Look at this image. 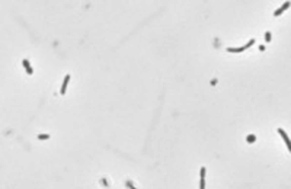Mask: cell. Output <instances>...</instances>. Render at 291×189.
<instances>
[{"label": "cell", "mask_w": 291, "mask_h": 189, "mask_svg": "<svg viewBox=\"0 0 291 189\" xmlns=\"http://www.w3.org/2000/svg\"><path fill=\"white\" fill-rule=\"evenodd\" d=\"M205 173H207V169L201 167L199 169V189H205Z\"/></svg>", "instance_id": "6da1fadb"}, {"label": "cell", "mask_w": 291, "mask_h": 189, "mask_svg": "<svg viewBox=\"0 0 291 189\" xmlns=\"http://www.w3.org/2000/svg\"><path fill=\"white\" fill-rule=\"evenodd\" d=\"M69 82H70V74H66V77H64V80H63V84H61V89H60V93L61 94H66Z\"/></svg>", "instance_id": "7a4b0ae2"}, {"label": "cell", "mask_w": 291, "mask_h": 189, "mask_svg": "<svg viewBox=\"0 0 291 189\" xmlns=\"http://www.w3.org/2000/svg\"><path fill=\"white\" fill-rule=\"evenodd\" d=\"M277 131H278V134H279V135H281V137H282V138H284V141H285V146H287V148L290 150V148H291V146H290V138H288V135H287V132H285V131L282 130V128H278V130H277Z\"/></svg>", "instance_id": "3957f363"}, {"label": "cell", "mask_w": 291, "mask_h": 189, "mask_svg": "<svg viewBox=\"0 0 291 189\" xmlns=\"http://www.w3.org/2000/svg\"><path fill=\"white\" fill-rule=\"evenodd\" d=\"M22 65H23V68L26 70V74H34V70H32V67H31V64H29V60H26V58H23L22 60Z\"/></svg>", "instance_id": "277c9868"}, {"label": "cell", "mask_w": 291, "mask_h": 189, "mask_svg": "<svg viewBox=\"0 0 291 189\" xmlns=\"http://www.w3.org/2000/svg\"><path fill=\"white\" fill-rule=\"evenodd\" d=\"M288 7H290V2H285V3H284V5H282L281 7H279V9H277V10L274 12V16H279V15L284 12V10H287Z\"/></svg>", "instance_id": "5b68a950"}, {"label": "cell", "mask_w": 291, "mask_h": 189, "mask_svg": "<svg viewBox=\"0 0 291 189\" xmlns=\"http://www.w3.org/2000/svg\"><path fill=\"white\" fill-rule=\"evenodd\" d=\"M244 50H246V48H244V45H243V47H239V48H232V47L227 48V51H228V53H243Z\"/></svg>", "instance_id": "8992f818"}, {"label": "cell", "mask_w": 291, "mask_h": 189, "mask_svg": "<svg viewBox=\"0 0 291 189\" xmlns=\"http://www.w3.org/2000/svg\"><path fill=\"white\" fill-rule=\"evenodd\" d=\"M48 138H50L48 134H39V135H38V140H48Z\"/></svg>", "instance_id": "52a82bcc"}, {"label": "cell", "mask_w": 291, "mask_h": 189, "mask_svg": "<svg viewBox=\"0 0 291 189\" xmlns=\"http://www.w3.org/2000/svg\"><path fill=\"white\" fill-rule=\"evenodd\" d=\"M253 44H255V39H250V41L247 42V44H246V45H244V48H246V50H247V48H250V47H252V45H253Z\"/></svg>", "instance_id": "ba28073f"}, {"label": "cell", "mask_w": 291, "mask_h": 189, "mask_svg": "<svg viewBox=\"0 0 291 189\" xmlns=\"http://www.w3.org/2000/svg\"><path fill=\"white\" fill-rule=\"evenodd\" d=\"M127 186H128V188H130V189H137V188H135V186H134V183L131 182V180H127Z\"/></svg>", "instance_id": "9c48e42d"}, {"label": "cell", "mask_w": 291, "mask_h": 189, "mask_svg": "<svg viewBox=\"0 0 291 189\" xmlns=\"http://www.w3.org/2000/svg\"><path fill=\"white\" fill-rule=\"evenodd\" d=\"M265 41L266 42L271 41V32H266V34H265Z\"/></svg>", "instance_id": "30bf717a"}, {"label": "cell", "mask_w": 291, "mask_h": 189, "mask_svg": "<svg viewBox=\"0 0 291 189\" xmlns=\"http://www.w3.org/2000/svg\"><path fill=\"white\" fill-rule=\"evenodd\" d=\"M247 141L253 143V141H255V135H249V137H247Z\"/></svg>", "instance_id": "8fae6325"}]
</instances>
